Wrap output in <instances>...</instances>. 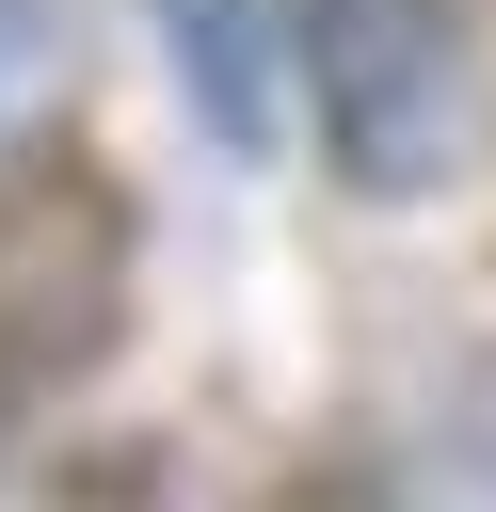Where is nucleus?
Returning <instances> with one entry per match:
<instances>
[{"mask_svg":"<svg viewBox=\"0 0 496 512\" xmlns=\"http://www.w3.org/2000/svg\"><path fill=\"white\" fill-rule=\"evenodd\" d=\"M16 64H32V0H0V96H16Z\"/></svg>","mask_w":496,"mask_h":512,"instance_id":"obj_5","label":"nucleus"},{"mask_svg":"<svg viewBox=\"0 0 496 512\" xmlns=\"http://www.w3.org/2000/svg\"><path fill=\"white\" fill-rule=\"evenodd\" d=\"M160 48H176V96L208 112L224 160L272 144V64H288V16L272 0H160Z\"/></svg>","mask_w":496,"mask_h":512,"instance_id":"obj_3","label":"nucleus"},{"mask_svg":"<svg viewBox=\"0 0 496 512\" xmlns=\"http://www.w3.org/2000/svg\"><path fill=\"white\" fill-rule=\"evenodd\" d=\"M128 304H144V224H128V176L96 144H0V432L64 416L112 352H128Z\"/></svg>","mask_w":496,"mask_h":512,"instance_id":"obj_1","label":"nucleus"},{"mask_svg":"<svg viewBox=\"0 0 496 512\" xmlns=\"http://www.w3.org/2000/svg\"><path fill=\"white\" fill-rule=\"evenodd\" d=\"M288 16V80H304V128L320 160L368 192V208H416L464 176V0H272Z\"/></svg>","mask_w":496,"mask_h":512,"instance_id":"obj_2","label":"nucleus"},{"mask_svg":"<svg viewBox=\"0 0 496 512\" xmlns=\"http://www.w3.org/2000/svg\"><path fill=\"white\" fill-rule=\"evenodd\" d=\"M48 512H192V480H176V448H96V464H64Z\"/></svg>","mask_w":496,"mask_h":512,"instance_id":"obj_4","label":"nucleus"}]
</instances>
